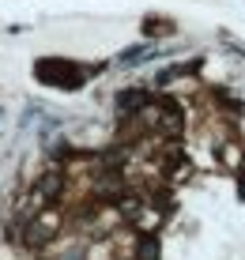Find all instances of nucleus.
<instances>
[{
  "label": "nucleus",
  "instance_id": "1",
  "mask_svg": "<svg viewBox=\"0 0 245 260\" xmlns=\"http://www.w3.org/2000/svg\"><path fill=\"white\" fill-rule=\"evenodd\" d=\"M60 189H65V177H60V174H45V181H38L42 200H57Z\"/></svg>",
  "mask_w": 245,
  "mask_h": 260
}]
</instances>
